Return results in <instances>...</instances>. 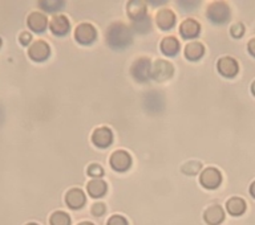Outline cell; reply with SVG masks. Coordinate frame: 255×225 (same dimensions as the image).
<instances>
[{
    "label": "cell",
    "instance_id": "obj_20",
    "mask_svg": "<svg viewBox=\"0 0 255 225\" xmlns=\"http://www.w3.org/2000/svg\"><path fill=\"white\" fill-rule=\"evenodd\" d=\"M226 210L231 216H241L246 211V202L241 198H231L226 203Z\"/></svg>",
    "mask_w": 255,
    "mask_h": 225
},
{
    "label": "cell",
    "instance_id": "obj_2",
    "mask_svg": "<svg viewBox=\"0 0 255 225\" xmlns=\"http://www.w3.org/2000/svg\"><path fill=\"white\" fill-rule=\"evenodd\" d=\"M206 17L209 21H211L215 25H222L226 24L231 17L230 5L223 1V0H217L207 5Z\"/></svg>",
    "mask_w": 255,
    "mask_h": 225
},
{
    "label": "cell",
    "instance_id": "obj_30",
    "mask_svg": "<svg viewBox=\"0 0 255 225\" xmlns=\"http://www.w3.org/2000/svg\"><path fill=\"white\" fill-rule=\"evenodd\" d=\"M92 214L95 216H101L105 214V204L103 203H96L95 206L92 207Z\"/></svg>",
    "mask_w": 255,
    "mask_h": 225
},
{
    "label": "cell",
    "instance_id": "obj_24",
    "mask_svg": "<svg viewBox=\"0 0 255 225\" xmlns=\"http://www.w3.org/2000/svg\"><path fill=\"white\" fill-rule=\"evenodd\" d=\"M201 168H202L201 163L197 162V160H191V162L185 163L182 168H181V171L186 175H197L201 171Z\"/></svg>",
    "mask_w": 255,
    "mask_h": 225
},
{
    "label": "cell",
    "instance_id": "obj_22",
    "mask_svg": "<svg viewBox=\"0 0 255 225\" xmlns=\"http://www.w3.org/2000/svg\"><path fill=\"white\" fill-rule=\"evenodd\" d=\"M87 190L92 198H101V196H104V195L107 194L108 187L107 183L104 182V180L95 179V180H92V182L88 183Z\"/></svg>",
    "mask_w": 255,
    "mask_h": 225
},
{
    "label": "cell",
    "instance_id": "obj_11",
    "mask_svg": "<svg viewBox=\"0 0 255 225\" xmlns=\"http://www.w3.org/2000/svg\"><path fill=\"white\" fill-rule=\"evenodd\" d=\"M49 29L55 36H64L71 29V23L67 16L55 15L49 21Z\"/></svg>",
    "mask_w": 255,
    "mask_h": 225
},
{
    "label": "cell",
    "instance_id": "obj_5",
    "mask_svg": "<svg viewBox=\"0 0 255 225\" xmlns=\"http://www.w3.org/2000/svg\"><path fill=\"white\" fill-rule=\"evenodd\" d=\"M49 55H51V48H49L47 41H44V40H36L28 48L29 59L36 61V63L45 61L49 57Z\"/></svg>",
    "mask_w": 255,
    "mask_h": 225
},
{
    "label": "cell",
    "instance_id": "obj_35",
    "mask_svg": "<svg viewBox=\"0 0 255 225\" xmlns=\"http://www.w3.org/2000/svg\"><path fill=\"white\" fill-rule=\"evenodd\" d=\"M251 93L255 95V81L253 83H251Z\"/></svg>",
    "mask_w": 255,
    "mask_h": 225
},
{
    "label": "cell",
    "instance_id": "obj_1",
    "mask_svg": "<svg viewBox=\"0 0 255 225\" xmlns=\"http://www.w3.org/2000/svg\"><path fill=\"white\" fill-rule=\"evenodd\" d=\"M133 41V29L123 21H116L107 31V43L112 49L121 51L129 47Z\"/></svg>",
    "mask_w": 255,
    "mask_h": 225
},
{
    "label": "cell",
    "instance_id": "obj_10",
    "mask_svg": "<svg viewBox=\"0 0 255 225\" xmlns=\"http://www.w3.org/2000/svg\"><path fill=\"white\" fill-rule=\"evenodd\" d=\"M127 13L131 21L143 19L147 16L146 3L143 0H129L127 4Z\"/></svg>",
    "mask_w": 255,
    "mask_h": 225
},
{
    "label": "cell",
    "instance_id": "obj_7",
    "mask_svg": "<svg viewBox=\"0 0 255 225\" xmlns=\"http://www.w3.org/2000/svg\"><path fill=\"white\" fill-rule=\"evenodd\" d=\"M217 69H218L219 75L226 77V78H233L235 75H238L239 72V65L238 61L234 57L230 56H225L221 57L217 63Z\"/></svg>",
    "mask_w": 255,
    "mask_h": 225
},
{
    "label": "cell",
    "instance_id": "obj_16",
    "mask_svg": "<svg viewBox=\"0 0 255 225\" xmlns=\"http://www.w3.org/2000/svg\"><path fill=\"white\" fill-rule=\"evenodd\" d=\"M203 219H205V222H206L209 225L222 224L223 220H225V212H223V208L221 206H218V204H214V206L209 207V208L205 211Z\"/></svg>",
    "mask_w": 255,
    "mask_h": 225
},
{
    "label": "cell",
    "instance_id": "obj_31",
    "mask_svg": "<svg viewBox=\"0 0 255 225\" xmlns=\"http://www.w3.org/2000/svg\"><path fill=\"white\" fill-rule=\"evenodd\" d=\"M108 225H128V222L123 216H112L108 222Z\"/></svg>",
    "mask_w": 255,
    "mask_h": 225
},
{
    "label": "cell",
    "instance_id": "obj_33",
    "mask_svg": "<svg viewBox=\"0 0 255 225\" xmlns=\"http://www.w3.org/2000/svg\"><path fill=\"white\" fill-rule=\"evenodd\" d=\"M145 3H149L153 7H158V5H163L167 3V0H143Z\"/></svg>",
    "mask_w": 255,
    "mask_h": 225
},
{
    "label": "cell",
    "instance_id": "obj_3",
    "mask_svg": "<svg viewBox=\"0 0 255 225\" xmlns=\"http://www.w3.org/2000/svg\"><path fill=\"white\" fill-rule=\"evenodd\" d=\"M130 73L133 78L137 79L138 82H146L147 79L151 78V64L149 59L141 57L135 60L130 68Z\"/></svg>",
    "mask_w": 255,
    "mask_h": 225
},
{
    "label": "cell",
    "instance_id": "obj_27",
    "mask_svg": "<svg viewBox=\"0 0 255 225\" xmlns=\"http://www.w3.org/2000/svg\"><path fill=\"white\" fill-rule=\"evenodd\" d=\"M88 175H91L92 178H101L104 175L103 167L99 164H91L88 167Z\"/></svg>",
    "mask_w": 255,
    "mask_h": 225
},
{
    "label": "cell",
    "instance_id": "obj_25",
    "mask_svg": "<svg viewBox=\"0 0 255 225\" xmlns=\"http://www.w3.org/2000/svg\"><path fill=\"white\" fill-rule=\"evenodd\" d=\"M51 225H71V219L64 212H55L51 216Z\"/></svg>",
    "mask_w": 255,
    "mask_h": 225
},
{
    "label": "cell",
    "instance_id": "obj_12",
    "mask_svg": "<svg viewBox=\"0 0 255 225\" xmlns=\"http://www.w3.org/2000/svg\"><path fill=\"white\" fill-rule=\"evenodd\" d=\"M131 164L130 155L128 154L127 151H116L111 156V166L113 170L119 171V172H124L127 171Z\"/></svg>",
    "mask_w": 255,
    "mask_h": 225
},
{
    "label": "cell",
    "instance_id": "obj_14",
    "mask_svg": "<svg viewBox=\"0 0 255 225\" xmlns=\"http://www.w3.org/2000/svg\"><path fill=\"white\" fill-rule=\"evenodd\" d=\"M201 32V25L197 20L194 19H186L183 20L181 25H179V33L183 39H195Z\"/></svg>",
    "mask_w": 255,
    "mask_h": 225
},
{
    "label": "cell",
    "instance_id": "obj_18",
    "mask_svg": "<svg viewBox=\"0 0 255 225\" xmlns=\"http://www.w3.org/2000/svg\"><path fill=\"white\" fill-rule=\"evenodd\" d=\"M205 55V47L198 41H191L185 47V57L190 61H198Z\"/></svg>",
    "mask_w": 255,
    "mask_h": 225
},
{
    "label": "cell",
    "instance_id": "obj_37",
    "mask_svg": "<svg viewBox=\"0 0 255 225\" xmlns=\"http://www.w3.org/2000/svg\"><path fill=\"white\" fill-rule=\"evenodd\" d=\"M0 47H1V39H0Z\"/></svg>",
    "mask_w": 255,
    "mask_h": 225
},
{
    "label": "cell",
    "instance_id": "obj_36",
    "mask_svg": "<svg viewBox=\"0 0 255 225\" xmlns=\"http://www.w3.org/2000/svg\"><path fill=\"white\" fill-rule=\"evenodd\" d=\"M79 225H93V224H92V223H81V224Z\"/></svg>",
    "mask_w": 255,
    "mask_h": 225
},
{
    "label": "cell",
    "instance_id": "obj_4",
    "mask_svg": "<svg viewBox=\"0 0 255 225\" xmlns=\"http://www.w3.org/2000/svg\"><path fill=\"white\" fill-rule=\"evenodd\" d=\"M75 39L81 45H89L95 43V40L97 39V31L92 24L81 23L76 27Z\"/></svg>",
    "mask_w": 255,
    "mask_h": 225
},
{
    "label": "cell",
    "instance_id": "obj_28",
    "mask_svg": "<svg viewBox=\"0 0 255 225\" xmlns=\"http://www.w3.org/2000/svg\"><path fill=\"white\" fill-rule=\"evenodd\" d=\"M199 0H178L179 5H182L185 9H193V8H197Z\"/></svg>",
    "mask_w": 255,
    "mask_h": 225
},
{
    "label": "cell",
    "instance_id": "obj_21",
    "mask_svg": "<svg viewBox=\"0 0 255 225\" xmlns=\"http://www.w3.org/2000/svg\"><path fill=\"white\" fill-rule=\"evenodd\" d=\"M37 5L44 12L55 13L63 9L65 5V0H37Z\"/></svg>",
    "mask_w": 255,
    "mask_h": 225
},
{
    "label": "cell",
    "instance_id": "obj_6",
    "mask_svg": "<svg viewBox=\"0 0 255 225\" xmlns=\"http://www.w3.org/2000/svg\"><path fill=\"white\" fill-rule=\"evenodd\" d=\"M171 75H173V65L165 60H157L151 65V78L155 81L163 82L170 78Z\"/></svg>",
    "mask_w": 255,
    "mask_h": 225
},
{
    "label": "cell",
    "instance_id": "obj_19",
    "mask_svg": "<svg viewBox=\"0 0 255 225\" xmlns=\"http://www.w3.org/2000/svg\"><path fill=\"white\" fill-rule=\"evenodd\" d=\"M161 52L165 56L173 57L179 52V41L173 36H167L161 41Z\"/></svg>",
    "mask_w": 255,
    "mask_h": 225
},
{
    "label": "cell",
    "instance_id": "obj_13",
    "mask_svg": "<svg viewBox=\"0 0 255 225\" xmlns=\"http://www.w3.org/2000/svg\"><path fill=\"white\" fill-rule=\"evenodd\" d=\"M155 23L162 31H169L174 27L175 24V13L171 9L163 8L159 9L155 15Z\"/></svg>",
    "mask_w": 255,
    "mask_h": 225
},
{
    "label": "cell",
    "instance_id": "obj_32",
    "mask_svg": "<svg viewBox=\"0 0 255 225\" xmlns=\"http://www.w3.org/2000/svg\"><path fill=\"white\" fill-rule=\"evenodd\" d=\"M247 51L253 57H255V37L250 39V41L247 43Z\"/></svg>",
    "mask_w": 255,
    "mask_h": 225
},
{
    "label": "cell",
    "instance_id": "obj_23",
    "mask_svg": "<svg viewBox=\"0 0 255 225\" xmlns=\"http://www.w3.org/2000/svg\"><path fill=\"white\" fill-rule=\"evenodd\" d=\"M131 28H133V31L138 32L141 35L147 33L151 28L150 17H149V16H145L143 19L137 20V21H131Z\"/></svg>",
    "mask_w": 255,
    "mask_h": 225
},
{
    "label": "cell",
    "instance_id": "obj_26",
    "mask_svg": "<svg viewBox=\"0 0 255 225\" xmlns=\"http://www.w3.org/2000/svg\"><path fill=\"white\" fill-rule=\"evenodd\" d=\"M245 32H246V27L242 23H234L230 27V35L234 39H241L245 35Z\"/></svg>",
    "mask_w": 255,
    "mask_h": 225
},
{
    "label": "cell",
    "instance_id": "obj_15",
    "mask_svg": "<svg viewBox=\"0 0 255 225\" xmlns=\"http://www.w3.org/2000/svg\"><path fill=\"white\" fill-rule=\"evenodd\" d=\"M92 141L100 149H105V147L111 146V143L113 142V134L108 127H100V129H96L92 135Z\"/></svg>",
    "mask_w": 255,
    "mask_h": 225
},
{
    "label": "cell",
    "instance_id": "obj_29",
    "mask_svg": "<svg viewBox=\"0 0 255 225\" xmlns=\"http://www.w3.org/2000/svg\"><path fill=\"white\" fill-rule=\"evenodd\" d=\"M19 41L21 45H29L32 43V35L29 32H21L19 35Z\"/></svg>",
    "mask_w": 255,
    "mask_h": 225
},
{
    "label": "cell",
    "instance_id": "obj_8",
    "mask_svg": "<svg viewBox=\"0 0 255 225\" xmlns=\"http://www.w3.org/2000/svg\"><path fill=\"white\" fill-rule=\"evenodd\" d=\"M199 182L207 190H215L221 186L222 183V175L217 168L214 167H209V168H205L201 174V178H199Z\"/></svg>",
    "mask_w": 255,
    "mask_h": 225
},
{
    "label": "cell",
    "instance_id": "obj_17",
    "mask_svg": "<svg viewBox=\"0 0 255 225\" xmlns=\"http://www.w3.org/2000/svg\"><path fill=\"white\" fill-rule=\"evenodd\" d=\"M65 202H67L68 207L72 208V210H80V208L84 207L87 199H85V194L80 188H73L65 196Z\"/></svg>",
    "mask_w": 255,
    "mask_h": 225
},
{
    "label": "cell",
    "instance_id": "obj_9",
    "mask_svg": "<svg viewBox=\"0 0 255 225\" xmlns=\"http://www.w3.org/2000/svg\"><path fill=\"white\" fill-rule=\"evenodd\" d=\"M27 25L32 32H35V33H41V32H44L47 29V16L44 15L43 12H31L27 17Z\"/></svg>",
    "mask_w": 255,
    "mask_h": 225
},
{
    "label": "cell",
    "instance_id": "obj_34",
    "mask_svg": "<svg viewBox=\"0 0 255 225\" xmlns=\"http://www.w3.org/2000/svg\"><path fill=\"white\" fill-rule=\"evenodd\" d=\"M250 195L253 196V198L255 199V182L251 183V186H250Z\"/></svg>",
    "mask_w": 255,
    "mask_h": 225
},
{
    "label": "cell",
    "instance_id": "obj_38",
    "mask_svg": "<svg viewBox=\"0 0 255 225\" xmlns=\"http://www.w3.org/2000/svg\"><path fill=\"white\" fill-rule=\"evenodd\" d=\"M27 225H37V224H27Z\"/></svg>",
    "mask_w": 255,
    "mask_h": 225
}]
</instances>
